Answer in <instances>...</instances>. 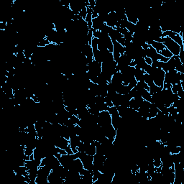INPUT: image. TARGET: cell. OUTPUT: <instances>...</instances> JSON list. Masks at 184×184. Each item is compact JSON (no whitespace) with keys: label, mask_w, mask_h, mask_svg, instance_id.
Here are the masks:
<instances>
[{"label":"cell","mask_w":184,"mask_h":184,"mask_svg":"<svg viewBox=\"0 0 184 184\" xmlns=\"http://www.w3.org/2000/svg\"><path fill=\"white\" fill-rule=\"evenodd\" d=\"M157 42H162L165 45V47L174 56H178L180 50V46L175 41H173L172 39H170V37H162Z\"/></svg>","instance_id":"cell-1"},{"label":"cell","mask_w":184,"mask_h":184,"mask_svg":"<svg viewBox=\"0 0 184 184\" xmlns=\"http://www.w3.org/2000/svg\"><path fill=\"white\" fill-rule=\"evenodd\" d=\"M51 170H52L50 168L46 166H40L38 172H37L36 180H35L36 184H50L47 181V178Z\"/></svg>","instance_id":"cell-2"},{"label":"cell","mask_w":184,"mask_h":184,"mask_svg":"<svg viewBox=\"0 0 184 184\" xmlns=\"http://www.w3.org/2000/svg\"><path fill=\"white\" fill-rule=\"evenodd\" d=\"M78 158H80L82 162L83 168L91 173L93 168V156H89L86 153H79Z\"/></svg>","instance_id":"cell-3"},{"label":"cell","mask_w":184,"mask_h":184,"mask_svg":"<svg viewBox=\"0 0 184 184\" xmlns=\"http://www.w3.org/2000/svg\"><path fill=\"white\" fill-rule=\"evenodd\" d=\"M97 124L100 127H104L105 126L112 124V116L108 111H102L100 112L98 117Z\"/></svg>","instance_id":"cell-4"},{"label":"cell","mask_w":184,"mask_h":184,"mask_svg":"<svg viewBox=\"0 0 184 184\" xmlns=\"http://www.w3.org/2000/svg\"><path fill=\"white\" fill-rule=\"evenodd\" d=\"M162 37H168L170 39L175 41L177 44H178L180 47H183V32H180V34L175 33L172 31H166L163 32Z\"/></svg>","instance_id":"cell-5"},{"label":"cell","mask_w":184,"mask_h":184,"mask_svg":"<svg viewBox=\"0 0 184 184\" xmlns=\"http://www.w3.org/2000/svg\"><path fill=\"white\" fill-rule=\"evenodd\" d=\"M83 168H83V163L82 162H81V159H80V158H76V159L74 160V161H72L69 163L67 169L69 170H71V171L76 172V173H80L82 171Z\"/></svg>","instance_id":"cell-6"},{"label":"cell","mask_w":184,"mask_h":184,"mask_svg":"<svg viewBox=\"0 0 184 184\" xmlns=\"http://www.w3.org/2000/svg\"><path fill=\"white\" fill-rule=\"evenodd\" d=\"M117 23H118V20H117V16H116L115 12L112 11L111 12L109 13L108 15H107L105 24H106L107 25H108L109 27L115 28Z\"/></svg>","instance_id":"cell-7"},{"label":"cell","mask_w":184,"mask_h":184,"mask_svg":"<svg viewBox=\"0 0 184 184\" xmlns=\"http://www.w3.org/2000/svg\"><path fill=\"white\" fill-rule=\"evenodd\" d=\"M105 25V22L98 15V17L94 19H92V29L94 30L101 31L103 27Z\"/></svg>","instance_id":"cell-8"},{"label":"cell","mask_w":184,"mask_h":184,"mask_svg":"<svg viewBox=\"0 0 184 184\" xmlns=\"http://www.w3.org/2000/svg\"><path fill=\"white\" fill-rule=\"evenodd\" d=\"M175 56L173 55V57L170 58L167 62L163 64L162 69L166 73L170 71H172V70L175 69Z\"/></svg>","instance_id":"cell-9"},{"label":"cell","mask_w":184,"mask_h":184,"mask_svg":"<svg viewBox=\"0 0 184 184\" xmlns=\"http://www.w3.org/2000/svg\"><path fill=\"white\" fill-rule=\"evenodd\" d=\"M13 173L16 175H22L27 176L28 175V171L27 168L25 166H18L14 167L13 169Z\"/></svg>","instance_id":"cell-10"},{"label":"cell","mask_w":184,"mask_h":184,"mask_svg":"<svg viewBox=\"0 0 184 184\" xmlns=\"http://www.w3.org/2000/svg\"><path fill=\"white\" fill-rule=\"evenodd\" d=\"M150 45L152 46L153 48H154L155 50H156L157 52L158 53H161V51L163 50V49L166 48L165 45H163L162 42H156V41H152L150 42Z\"/></svg>","instance_id":"cell-11"},{"label":"cell","mask_w":184,"mask_h":184,"mask_svg":"<svg viewBox=\"0 0 184 184\" xmlns=\"http://www.w3.org/2000/svg\"><path fill=\"white\" fill-rule=\"evenodd\" d=\"M135 69V73H134V78H135V80L137 82L138 81H143V78H144V75L145 74V72L142 69H137L136 67Z\"/></svg>","instance_id":"cell-12"},{"label":"cell","mask_w":184,"mask_h":184,"mask_svg":"<svg viewBox=\"0 0 184 184\" xmlns=\"http://www.w3.org/2000/svg\"><path fill=\"white\" fill-rule=\"evenodd\" d=\"M90 143L87 142H81L78 145L77 150L78 152L79 153H86V150H87L88 146H89Z\"/></svg>","instance_id":"cell-13"},{"label":"cell","mask_w":184,"mask_h":184,"mask_svg":"<svg viewBox=\"0 0 184 184\" xmlns=\"http://www.w3.org/2000/svg\"><path fill=\"white\" fill-rule=\"evenodd\" d=\"M86 153H87L88 155H89V156H93L96 153V146H95L94 144H93V143H91V144L89 145V146H88L87 150H86Z\"/></svg>","instance_id":"cell-14"},{"label":"cell","mask_w":184,"mask_h":184,"mask_svg":"<svg viewBox=\"0 0 184 184\" xmlns=\"http://www.w3.org/2000/svg\"><path fill=\"white\" fill-rule=\"evenodd\" d=\"M141 96H142V99L145 100V101L151 102L152 95L150 94V93L149 91H147V90L145 89L144 91L142 92V94H141Z\"/></svg>","instance_id":"cell-15"},{"label":"cell","mask_w":184,"mask_h":184,"mask_svg":"<svg viewBox=\"0 0 184 184\" xmlns=\"http://www.w3.org/2000/svg\"><path fill=\"white\" fill-rule=\"evenodd\" d=\"M150 89H149V92L150 93L151 95L154 94V93H158V92L161 91L163 88H161V87H159V86H158L157 85L155 84V83H153L151 86H149Z\"/></svg>","instance_id":"cell-16"},{"label":"cell","mask_w":184,"mask_h":184,"mask_svg":"<svg viewBox=\"0 0 184 184\" xmlns=\"http://www.w3.org/2000/svg\"><path fill=\"white\" fill-rule=\"evenodd\" d=\"M143 81H145V82L147 83V84L148 85V86H151L153 83H153V80L152 76H151L150 74H147V73H145V75H144Z\"/></svg>","instance_id":"cell-17"},{"label":"cell","mask_w":184,"mask_h":184,"mask_svg":"<svg viewBox=\"0 0 184 184\" xmlns=\"http://www.w3.org/2000/svg\"><path fill=\"white\" fill-rule=\"evenodd\" d=\"M160 54H161L162 56H163V57L166 58H168V59H170V58H172L173 56V54H172L171 53H170V51L166 48V47L165 49H163V50L160 53Z\"/></svg>","instance_id":"cell-18"},{"label":"cell","mask_w":184,"mask_h":184,"mask_svg":"<svg viewBox=\"0 0 184 184\" xmlns=\"http://www.w3.org/2000/svg\"><path fill=\"white\" fill-rule=\"evenodd\" d=\"M127 30H128V31H129V32H131V33H132V34L135 33V32H136V26H135V24L129 23L128 24H127Z\"/></svg>","instance_id":"cell-19"},{"label":"cell","mask_w":184,"mask_h":184,"mask_svg":"<svg viewBox=\"0 0 184 184\" xmlns=\"http://www.w3.org/2000/svg\"><path fill=\"white\" fill-rule=\"evenodd\" d=\"M164 62H162L161 61H153V64H151V66L154 68H157V69H162Z\"/></svg>","instance_id":"cell-20"},{"label":"cell","mask_w":184,"mask_h":184,"mask_svg":"<svg viewBox=\"0 0 184 184\" xmlns=\"http://www.w3.org/2000/svg\"><path fill=\"white\" fill-rule=\"evenodd\" d=\"M110 114L111 115H117L118 113V110H117V107H108V110H107Z\"/></svg>","instance_id":"cell-21"},{"label":"cell","mask_w":184,"mask_h":184,"mask_svg":"<svg viewBox=\"0 0 184 184\" xmlns=\"http://www.w3.org/2000/svg\"><path fill=\"white\" fill-rule=\"evenodd\" d=\"M78 15L81 16V18H83V20H85L86 18V15H87V7H84L81 10V12H80Z\"/></svg>","instance_id":"cell-22"},{"label":"cell","mask_w":184,"mask_h":184,"mask_svg":"<svg viewBox=\"0 0 184 184\" xmlns=\"http://www.w3.org/2000/svg\"><path fill=\"white\" fill-rule=\"evenodd\" d=\"M145 63L147 64V65H150L153 64V60L150 58L149 57H145Z\"/></svg>","instance_id":"cell-23"}]
</instances>
